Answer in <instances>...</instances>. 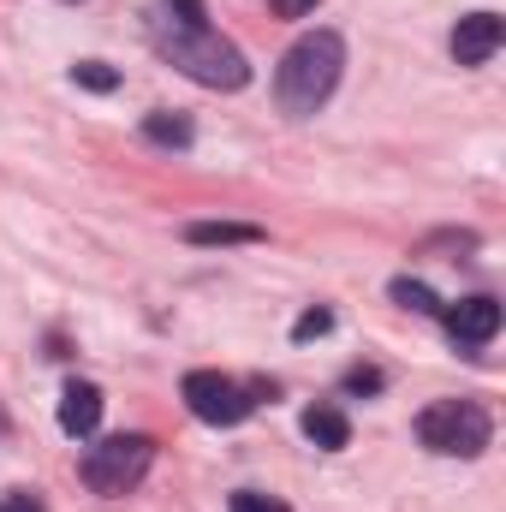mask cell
Returning a JSON list of instances; mask_svg holds the SVG:
<instances>
[{"label":"cell","instance_id":"1","mask_svg":"<svg viewBox=\"0 0 506 512\" xmlns=\"http://www.w3.org/2000/svg\"><path fill=\"white\" fill-rule=\"evenodd\" d=\"M149 42H155V54L167 60V66H179L191 84H203V90H245L251 84V60L221 36V30H209V24H179V18H167L161 6L149 12Z\"/></svg>","mask_w":506,"mask_h":512},{"label":"cell","instance_id":"2","mask_svg":"<svg viewBox=\"0 0 506 512\" xmlns=\"http://www.w3.org/2000/svg\"><path fill=\"white\" fill-rule=\"evenodd\" d=\"M340 72H346V42H340V30H310V36H298V42L280 54V72H274V102H280V114L310 120L316 108H328V96L340 90Z\"/></svg>","mask_w":506,"mask_h":512},{"label":"cell","instance_id":"3","mask_svg":"<svg viewBox=\"0 0 506 512\" xmlns=\"http://www.w3.org/2000/svg\"><path fill=\"white\" fill-rule=\"evenodd\" d=\"M417 441L429 453H441V459H477V453H489L495 423H489V411L477 399H435L417 417Z\"/></svg>","mask_w":506,"mask_h":512},{"label":"cell","instance_id":"4","mask_svg":"<svg viewBox=\"0 0 506 512\" xmlns=\"http://www.w3.org/2000/svg\"><path fill=\"white\" fill-rule=\"evenodd\" d=\"M149 465H155V441L149 435H108V441H96L90 453H84V483H90V495H102V501H120L131 495L143 477H149Z\"/></svg>","mask_w":506,"mask_h":512},{"label":"cell","instance_id":"5","mask_svg":"<svg viewBox=\"0 0 506 512\" xmlns=\"http://www.w3.org/2000/svg\"><path fill=\"white\" fill-rule=\"evenodd\" d=\"M179 393H185L191 417H197V423H215V429H233V423H245V417L256 411L251 387L233 382V376H221V370H191Z\"/></svg>","mask_w":506,"mask_h":512},{"label":"cell","instance_id":"6","mask_svg":"<svg viewBox=\"0 0 506 512\" xmlns=\"http://www.w3.org/2000/svg\"><path fill=\"white\" fill-rule=\"evenodd\" d=\"M441 328L459 352H483L495 334H501V304L495 298H459V304H441Z\"/></svg>","mask_w":506,"mask_h":512},{"label":"cell","instance_id":"7","mask_svg":"<svg viewBox=\"0 0 506 512\" xmlns=\"http://www.w3.org/2000/svg\"><path fill=\"white\" fill-rule=\"evenodd\" d=\"M506 42V24L495 12H471V18H459V30H453V60L459 66H483V60H495V48Z\"/></svg>","mask_w":506,"mask_h":512},{"label":"cell","instance_id":"8","mask_svg":"<svg viewBox=\"0 0 506 512\" xmlns=\"http://www.w3.org/2000/svg\"><path fill=\"white\" fill-rule=\"evenodd\" d=\"M102 387L96 382H66L60 393V429L72 435V441H84V435H96V423H102Z\"/></svg>","mask_w":506,"mask_h":512},{"label":"cell","instance_id":"9","mask_svg":"<svg viewBox=\"0 0 506 512\" xmlns=\"http://www.w3.org/2000/svg\"><path fill=\"white\" fill-rule=\"evenodd\" d=\"M304 441H316L322 453L352 447V423H346V411H340V405H310V411H304Z\"/></svg>","mask_w":506,"mask_h":512},{"label":"cell","instance_id":"10","mask_svg":"<svg viewBox=\"0 0 506 512\" xmlns=\"http://www.w3.org/2000/svg\"><path fill=\"white\" fill-rule=\"evenodd\" d=\"M268 233L251 227V221H191L185 227V245H203V251H215V245H262Z\"/></svg>","mask_w":506,"mask_h":512},{"label":"cell","instance_id":"11","mask_svg":"<svg viewBox=\"0 0 506 512\" xmlns=\"http://www.w3.org/2000/svg\"><path fill=\"white\" fill-rule=\"evenodd\" d=\"M143 137H149V143H161V149H191V120H179V114L155 108V114H143Z\"/></svg>","mask_w":506,"mask_h":512},{"label":"cell","instance_id":"12","mask_svg":"<svg viewBox=\"0 0 506 512\" xmlns=\"http://www.w3.org/2000/svg\"><path fill=\"white\" fill-rule=\"evenodd\" d=\"M387 292H393V304H405V310H417V316H441V298H435L423 280H405V274H399Z\"/></svg>","mask_w":506,"mask_h":512},{"label":"cell","instance_id":"13","mask_svg":"<svg viewBox=\"0 0 506 512\" xmlns=\"http://www.w3.org/2000/svg\"><path fill=\"white\" fill-rule=\"evenodd\" d=\"M72 78H78L84 90H96V96H108V90H120V72H114L108 60H78V66H72Z\"/></svg>","mask_w":506,"mask_h":512},{"label":"cell","instance_id":"14","mask_svg":"<svg viewBox=\"0 0 506 512\" xmlns=\"http://www.w3.org/2000/svg\"><path fill=\"white\" fill-rule=\"evenodd\" d=\"M328 328H334V310H322V304H316V310H304V316L292 322V340H322Z\"/></svg>","mask_w":506,"mask_h":512},{"label":"cell","instance_id":"15","mask_svg":"<svg viewBox=\"0 0 506 512\" xmlns=\"http://www.w3.org/2000/svg\"><path fill=\"white\" fill-rule=\"evenodd\" d=\"M233 512H286V507H280L274 495H256V489H239V495H233Z\"/></svg>","mask_w":506,"mask_h":512},{"label":"cell","instance_id":"16","mask_svg":"<svg viewBox=\"0 0 506 512\" xmlns=\"http://www.w3.org/2000/svg\"><path fill=\"white\" fill-rule=\"evenodd\" d=\"M0 512H48L30 489H12V495H0Z\"/></svg>","mask_w":506,"mask_h":512},{"label":"cell","instance_id":"17","mask_svg":"<svg viewBox=\"0 0 506 512\" xmlns=\"http://www.w3.org/2000/svg\"><path fill=\"white\" fill-rule=\"evenodd\" d=\"M340 387H346V393H381V370H352Z\"/></svg>","mask_w":506,"mask_h":512},{"label":"cell","instance_id":"18","mask_svg":"<svg viewBox=\"0 0 506 512\" xmlns=\"http://www.w3.org/2000/svg\"><path fill=\"white\" fill-rule=\"evenodd\" d=\"M322 0H274V18H310Z\"/></svg>","mask_w":506,"mask_h":512}]
</instances>
